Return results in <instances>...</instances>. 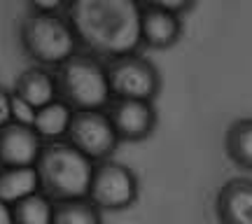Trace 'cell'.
Masks as SVG:
<instances>
[{
	"label": "cell",
	"instance_id": "6da1fadb",
	"mask_svg": "<svg viewBox=\"0 0 252 224\" xmlns=\"http://www.w3.org/2000/svg\"><path fill=\"white\" fill-rule=\"evenodd\" d=\"M70 19L82 52L112 61L138 54L140 40V0H75L68 2Z\"/></svg>",
	"mask_w": 252,
	"mask_h": 224
},
{
	"label": "cell",
	"instance_id": "7a4b0ae2",
	"mask_svg": "<svg viewBox=\"0 0 252 224\" xmlns=\"http://www.w3.org/2000/svg\"><path fill=\"white\" fill-rule=\"evenodd\" d=\"M35 168L42 194H47L54 203L89 198L96 163L89 157H84L80 150H75L68 140L47 143Z\"/></svg>",
	"mask_w": 252,
	"mask_h": 224
},
{
	"label": "cell",
	"instance_id": "3957f363",
	"mask_svg": "<svg viewBox=\"0 0 252 224\" xmlns=\"http://www.w3.org/2000/svg\"><path fill=\"white\" fill-rule=\"evenodd\" d=\"M19 42L24 54L47 70H56L82 52L75 28L65 14H40L28 9L19 24Z\"/></svg>",
	"mask_w": 252,
	"mask_h": 224
},
{
	"label": "cell",
	"instance_id": "277c9868",
	"mask_svg": "<svg viewBox=\"0 0 252 224\" xmlns=\"http://www.w3.org/2000/svg\"><path fill=\"white\" fill-rule=\"evenodd\" d=\"M59 84V98H63L75 112L108 110L112 103L108 63L89 52H77L54 70Z\"/></svg>",
	"mask_w": 252,
	"mask_h": 224
},
{
	"label": "cell",
	"instance_id": "5b68a950",
	"mask_svg": "<svg viewBox=\"0 0 252 224\" xmlns=\"http://www.w3.org/2000/svg\"><path fill=\"white\" fill-rule=\"evenodd\" d=\"M108 63V77L112 98L122 100H147L154 103V98L161 91V75L147 56L128 54L112 59Z\"/></svg>",
	"mask_w": 252,
	"mask_h": 224
},
{
	"label": "cell",
	"instance_id": "8992f818",
	"mask_svg": "<svg viewBox=\"0 0 252 224\" xmlns=\"http://www.w3.org/2000/svg\"><path fill=\"white\" fill-rule=\"evenodd\" d=\"M138 175L126 163L115 159L96 163L89 187V201L103 213H119L138 201Z\"/></svg>",
	"mask_w": 252,
	"mask_h": 224
},
{
	"label": "cell",
	"instance_id": "52a82bcc",
	"mask_svg": "<svg viewBox=\"0 0 252 224\" xmlns=\"http://www.w3.org/2000/svg\"><path fill=\"white\" fill-rule=\"evenodd\" d=\"M68 143L80 150L84 157H89L94 163L112 159L115 150L119 147V135L110 122L108 110H89V112H75Z\"/></svg>",
	"mask_w": 252,
	"mask_h": 224
},
{
	"label": "cell",
	"instance_id": "ba28073f",
	"mask_svg": "<svg viewBox=\"0 0 252 224\" xmlns=\"http://www.w3.org/2000/svg\"><path fill=\"white\" fill-rule=\"evenodd\" d=\"M108 115L122 143H140L157 128V108L147 100L112 98Z\"/></svg>",
	"mask_w": 252,
	"mask_h": 224
},
{
	"label": "cell",
	"instance_id": "9c48e42d",
	"mask_svg": "<svg viewBox=\"0 0 252 224\" xmlns=\"http://www.w3.org/2000/svg\"><path fill=\"white\" fill-rule=\"evenodd\" d=\"M182 37V17L161 0H140V40L145 49H171Z\"/></svg>",
	"mask_w": 252,
	"mask_h": 224
},
{
	"label": "cell",
	"instance_id": "30bf717a",
	"mask_svg": "<svg viewBox=\"0 0 252 224\" xmlns=\"http://www.w3.org/2000/svg\"><path fill=\"white\" fill-rule=\"evenodd\" d=\"M45 140L33 126L7 124L0 128V166L2 168H33L40 161Z\"/></svg>",
	"mask_w": 252,
	"mask_h": 224
},
{
	"label": "cell",
	"instance_id": "8fae6325",
	"mask_svg": "<svg viewBox=\"0 0 252 224\" xmlns=\"http://www.w3.org/2000/svg\"><path fill=\"white\" fill-rule=\"evenodd\" d=\"M220 224H252V180L234 178L224 182L215 198Z\"/></svg>",
	"mask_w": 252,
	"mask_h": 224
},
{
	"label": "cell",
	"instance_id": "7c38bea8",
	"mask_svg": "<svg viewBox=\"0 0 252 224\" xmlns=\"http://www.w3.org/2000/svg\"><path fill=\"white\" fill-rule=\"evenodd\" d=\"M14 94L19 98H24L28 105H33L35 110L49 105L52 100L59 98V84H56L54 70H47L40 65L26 68L14 82Z\"/></svg>",
	"mask_w": 252,
	"mask_h": 224
},
{
	"label": "cell",
	"instance_id": "4fadbf2b",
	"mask_svg": "<svg viewBox=\"0 0 252 224\" xmlns=\"http://www.w3.org/2000/svg\"><path fill=\"white\" fill-rule=\"evenodd\" d=\"M72 117H75V110L65 103L63 98L52 100L49 105L40 108L35 112V133L47 143H59V140H65L68 138V131H70Z\"/></svg>",
	"mask_w": 252,
	"mask_h": 224
},
{
	"label": "cell",
	"instance_id": "5bb4252c",
	"mask_svg": "<svg viewBox=\"0 0 252 224\" xmlns=\"http://www.w3.org/2000/svg\"><path fill=\"white\" fill-rule=\"evenodd\" d=\"M40 189L37 168H0V201L17 206L19 201L33 196Z\"/></svg>",
	"mask_w": 252,
	"mask_h": 224
},
{
	"label": "cell",
	"instance_id": "9a60e30c",
	"mask_svg": "<svg viewBox=\"0 0 252 224\" xmlns=\"http://www.w3.org/2000/svg\"><path fill=\"white\" fill-rule=\"evenodd\" d=\"M226 157L238 166V168L252 170V117L238 119L226 128L224 138Z\"/></svg>",
	"mask_w": 252,
	"mask_h": 224
},
{
	"label": "cell",
	"instance_id": "2e32d148",
	"mask_svg": "<svg viewBox=\"0 0 252 224\" xmlns=\"http://www.w3.org/2000/svg\"><path fill=\"white\" fill-rule=\"evenodd\" d=\"M54 208L56 203L52 198L37 192L33 196L19 201L17 206H12L14 224H54Z\"/></svg>",
	"mask_w": 252,
	"mask_h": 224
},
{
	"label": "cell",
	"instance_id": "e0dca14e",
	"mask_svg": "<svg viewBox=\"0 0 252 224\" xmlns=\"http://www.w3.org/2000/svg\"><path fill=\"white\" fill-rule=\"evenodd\" d=\"M54 224H103V210L89 198L59 201L54 208Z\"/></svg>",
	"mask_w": 252,
	"mask_h": 224
},
{
	"label": "cell",
	"instance_id": "ac0fdd59",
	"mask_svg": "<svg viewBox=\"0 0 252 224\" xmlns=\"http://www.w3.org/2000/svg\"><path fill=\"white\" fill-rule=\"evenodd\" d=\"M12 122L14 124H21V126H33L35 124V112L37 110L33 105H28L24 98H19L17 94L12 91Z\"/></svg>",
	"mask_w": 252,
	"mask_h": 224
},
{
	"label": "cell",
	"instance_id": "d6986e66",
	"mask_svg": "<svg viewBox=\"0 0 252 224\" xmlns=\"http://www.w3.org/2000/svg\"><path fill=\"white\" fill-rule=\"evenodd\" d=\"M31 12H40V14H65L68 2L65 0H33L28 2Z\"/></svg>",
	"mask_w": 252,
	"mask_h": 224
},
{
	"label": "cell",
	"instance_id": "ffe728a7",
	"mask_svg": "<svg viewBox=\"0 0 252 224\" xmlns=\"http://www.w3.org/2000/svg\"><path fill=\"white\" fill-rule=\"evenodd\" d=\"M12 91L0 87V128L12 124Z\"/></svg>",
	"mask_w": 252,
	"mask_h": 224
},
{
	"label": "cell",
	"instance_id": "44dd1931",
	"mask_svg": "<svg viewBox=\"0 0 252 224\" xmlns=\"http://www.w3.org/2000/svg\"><path fill=\"white\" fill-rule=\"evenodd\" d=\"M0 224H14L12 206H7L5 201H0Z\"/></svg>",
	"mask_w": 252,
	"mask_h": 224
},
{
	"label": "cell",
	"instance_id": "7402d4cb",
	"mask_svg": "<svg viewBox=\"0 0 252 224\" xmlns=\"http://www.w3.org/2000/svg\"><path fill=\"white\" fill-rule=\"evenodd\" d=\"M0 168H2V166H0Z\"/></svg>",
	"mask_w": 252,
	"mask_h": 224
}]
</instances>
